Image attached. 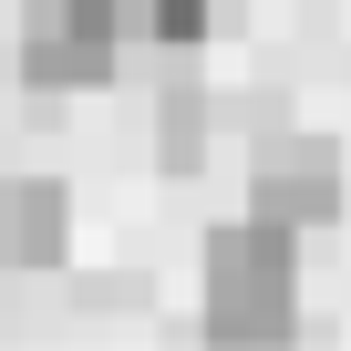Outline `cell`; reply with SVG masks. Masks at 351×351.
Instances as JSON below:
<instances>
[{"instance_id": "277c9868", "label": "cell", "mask_w": 351, "mask_h": 351, "mask_svg": "<svg viewBox=\"0 0 351 351\" xmlns=\"http://www.w3.org/2000/svg\"><path fill=\"white\" fill-rule=\"evenodd\" d=\"M62 238H73V197L52 186V176H0V279L52 269Z\"/></svg>"}, {"instance_id": "3957f363", "label": "cell", "mask_w": 351, "mask_h": 351, "mask_svg": "<svg viewBox=\"0 0 351 351\" xmlns=\"http://www.w3.org/2000/svg\"><path fill=\"white\" fill-rule=\"evenodd\" d=\"M248 217H269L289 238L330 228L341 217V145L330 134H269L258 165H248Z\"/></svg>"}, {"instance_id": "8992f818", "label": "cell", "mask_w": 351, "mask_h": 351, "mask_svg": "<svg viewBox=\"0 0 351 351\" xmlns=\"http://www.w3.org/2000/svg\"><path fill=\"white\" fill-rule=\"evenodd\" d=\"M217 21H228V0H134V42L155 52H197L217 42Z\"/></svg>"}, {"instance_id": "5b68a950", "label": "cell", "mask_w": 351, "mask_h": 351, "mask_svg": "<svg viewBox=\"0 0 351 351\" xmlns=\"http://www.w3.org/2000/svg\"><path fill=\"white\" fill-rule=\"evenodd\" d=\"M207 145H217V104H207V93H165V104H155V165H165V176H197Z\"/></svg>"}, {"instance_id": "7a4b0ae2", "label": "cell", "mask_w": 351, "mask_h": 351, "mask_svg": "<svg viewBox=\"0 0 351 351\" xmlns=\"http://www.w3.org/2000/svg\"><path fill=\"white\" fill-rule=\"evenodd\" d=\"M134 52V0H32L21 83L32 93H104Z\"/></svg>"}, {"instance_id": "6da1fadb", "label": "cell", "mask_w": 351, "mask_h": 351, "mask_svg": "<svg viewBox=\"0 0 351 351\" xmlns=\"http://www.w3.org/2000/svg\"><path fill=\"white\" fill-rule=\"evenodd\" d=\"M300 330V238L238 217L207 238V341H289Z\"/></svg>"}]
</instances>
